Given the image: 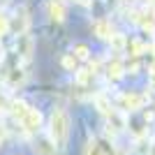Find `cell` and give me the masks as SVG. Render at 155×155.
Returning <instances> with one entry per match:
<instances>
[{
    "label": "cell",
    "mask_w": 155,
    "mask_h": 155,
    "mask_svg": "<svg viewBox=\"0 0 155 155\" xmlns=\"http://www.w3.org/2000/svg\"><path fill=\"white\" fill-rule=\"evenodd\" d=\"M146 2H150V5H153V2H155V0H146Z\"/></svg>",
    "instance_id": "cell-26"
},
{
    "label": "cell",
    "mask_w": 155,
    "mask_h": 155,
    "mask_svg": "<svg viewBox=\"0 0 155 155\" xmlns=\"http://www.w3.org/2000/svg\"><path fill=\"white\" fill-rule=\"evenodd\" d=\"M7 107H9V102H5V100H2V97H0V111H5Z\"/></svg>",
    "instance_id": "cell-24"
},
{
    "label": "cell",
    "mask_w": 155,
    "mask_h": 155,
    "mask_svg": "<svg viewBox=\"0 0 155 155\" xmlns=\"http://www.w3.org/2000/svg\"><path fill=\"white\" fill-rule=\"evenodd\" d=\"M111 44L116 46V49H125V44H127V39H125L123 35H111Z\"/></svg>",
    "instance_id": "cell-20"
},
{
    "label": "cell",
    "mask_w": 155,
    "mask_h": 155,
    "mask_svg": "<svg viewBox=\"0 0 155 155\" xmlns=\"http://www.w3.org/2000/svg\"><path fill=\"white\" fill-rule=\"evenodd\" d=\"M93 77H95V72H91V70H77V81L81 86H86Z\"/></svg>",
    "instance_id": "cell-17"
},
{
    "label": "cell",
    "mask_w": 155,
    "mask_h": 155,
    "mask_svg": "<svg viewBox=\"0 0 155 155\" xmlns=\"http://www.w3.org/2000/svg\"><path fill=\"white\" fill-rule=\"evenodd\" d=\"M146 102H148V95H139V93H132V91L120 93V97H118V104L123 111H139Z\"/></svg>",
    "instance_id": "cell-2"
},
{
    "label": "cell",
    "mask_w": 155,
    "mask_h": 155,
    "mask_svg": "<svg viewBox=\"0 0 155 155\" xmlns=\"http://www.w3.org/2000/svg\"><path fill=\"white\" fill-rule=\"evenodd\" d=\"M86 155H107V150L100 146V141L91 139V141H88V146H86Z\"/></svg>",
    "instance_id": "cell-14"
},
{
    "label": "cell",
    "mask_w": 155,
    "mask_h": 155,
    "mask_svg": "<svg viewBox=\"0 0 155 155\" xmlns=\"http://www.w3.org/2000/svg\"><path fill=\"white\" fill-rule=\"evenodd\" d=\"M77 2H88V0H77Z\"/></svg>",
    "instance_id": "cell-27"
},
{
    "label": "cell",
    "mask_w": 155,
    "mask_h": 155,
    "mask_svg": "<svg viewBox=\"0 0 155 155\" xmlns=\"http://www.w3.org/2000/svg\"><path fill=\"white\" fill-rule=\"evenodd\" d=\"M7 32H9V19L0 12V37H2V35H7Z\"/></svg>",
    "instance_id": "cell-19"
},
{
    "label": "cell",
    "mask_w": 155,
    "mask_h": 155,
    "mask_svg": "<svg viewBox=\"0 0 155 155\" xmlns=\"http://www.w3.org/2000/svg\"><path fill=\"white\" fill-rule=\"evenodd\" d=\"M125 72H130V74H137V72H139V60L132 58V60L127 63V67H125Z\"/></svg>",
    "instance_id": "cell-21"
},
{
    "label": "cell",
    "mask_w": 155,
    "mask_h": 155,
    "mask_svg": "<svg viewBox=\"0 0 155 155\" xmlns=\"http://www.w3.org/2000/svg\"><path fill=\"white\" fill-rule=\"evenodd\" d=\"M107 118H109V130L114 127L116 132H120V130H125V127H127V123H125V114H123V111L111 109L109 114H107Z\"/></svg>",
    "instance_id": "cell-8"
},
{
    "label": "cell",
    "mask_w": 155,
    "mask_h": 155,
    "mask_svg": "<svg viewBox=\"0 0 155 155\" xmlns=\"http://www.w3.org/2000/svg\"><path fill=\"white\" fill-rule=\"evenodd\" d=\"M72 53H74L79 60H88V58H91V51H88V46H86V44H77Z\"/></svg>",
    "instance_id": "cell-16"
},
{
    "label": "cell",
    "mask_w": 155,
    "mask_h": 155,
    "mask_svg": "<svg viewBox=\"0 0 155 155\" xmlns=\"http://www.w3.org/2000/svg\"><path fill=\"white\" fill-rule=\"evenodd\" d=\"M7 109H9V114H12V116L16 118V120H21V118H23V116L28 114V109H30V107H28V104L23 102V100H12Z\"/></svg>",
    "instance_id": "cell-11"
},
{
    "label": "cell",
    "mask_w": 155,
    "mask_h": 155,
    "mask_svg": "<svg viewBox=\"0 0 155 155\" xmlns=\"http://www.w3.org/2000/svg\"><path fill=\"white\" fill-rule=\"evenodd\" d=\"M95 104H97V109L102 111L104 116H107V114H109V111L114 109V107H111V104L107 102V97H102V95H97V97H95Z\"/></svg>",
    "instance_id": "cell-18"
},
{
    "label": "cell",
    "mask_w": 155,
    "mask_h": 155,
    "mask_svg": "<svg viewBox=\"0 0 155 155\" xmlns=\"http://www.w3.org/2000/svg\"><path fill=\"white\" fill-rule=\"evenodd\" d=\"M9 30L16 32V35H23V32H28V12L21 7L19 12L14 14V19L9 21Z\"/></svg>",
    "instance_id": "cell-5"
},
{
    "label": "cell",
    "mask_w": 155,
    "mask_h": 155,
    "mask_svg": "<svg viewBox=\"0 0 155 155\" xmlns=\"http://www.w3.org/2000/svg\"><path fill=\"white\" fill-rule=\"evenodd\" d=\"M93 30H95V35L100 39H111V35H114V32H111V23L104 21V19L95 21V23H93Z\"/></svg>",
    "instance_id": "cell-12"
},
{
    "label": "cell",
    "mask_w": 155,
    "mask_h": 155,
    "mask_svg": "<svg viewBox=\"0 0 155 155\" xmlns=\"http://www.w3.org/2000/svg\"><path fill=\"white\" fill-rule=\"evenodd\" d=\"M23 79H26V74H23L21 67H12L9 74H7V81H9L12 86H21V84H23Z\"/></svg>",
    "instance_id": "cell-13"
},
{
    "label": "cell",
    "mask_w": 155,
    "mask_h": 155,
    "mask_svg": "<svg viewBox=\"0 0 155 155\" xmlns=\"http://www.w3.org/2000/svg\"><path fill=\"white\" fill-rule=\"evenodd\" d=\"M104 72H107V77L111 79V81H118V79H123V74H125V65L120 63V60H109L107 63V67H104Z\"/></svg>",
    "instance_id": "cell-7"
},
{
    "label": "cell",
    "mask_w": 155,
    "mask_h": 155,
    "mask_svg": "<svg viewBox=\"0 0 155 155\" xmlns=\"http://www.w3.org/2000/svg\"><path fill=\"white\" fill-rule=\"evenodd\" d=\"M148 86H150V91H155V65H153V70H150V74H148Z\"/></svg>",
    "instance_id": "cell-22"
},
{
    "label": "cell",
    "mask_w": 155,
    "mask_h": 155,
    "mask_svg": "<svg viewBox=\"0 0 155 155\" xmlns=\"http://www.w3.org/2000/svg\"><path fill=\"white\" fill-rule=\"evenodd\" d=\"M77 65H79V58L74 56V53H67V56H63V67L70 72H77Z\"/></svg>",
    "instance_id": "cell-15"
},
{
    "label": "cell",
    "mask_w": 155,
    "mask_h": 155,
    "mask_svg": "<svg viewBox=\"0 0 155 155\" xmlns=\"http://www.w3.org/2000/svg\"><path fill=\"white\" fill-rule=\"evenodd\" d=\"M5 137H7V132H5V127H2V123H0V146H2V141H5Z\"/></svg>",
    "instance_id": "cell-23"
},
{
    "label": "cell",
    "mask_w": 155,
    "mask_h": 155,
    "mask_svg": "<svg viewBox=\"0 0 155 155\" xmlns=\"http://www.w3.org/2000/svg\"><path fill=\"white\" fill-rule=\"evenodd\" d=\"M49 134H51V141L60 150L67 146V139H70V116L65 114V109L51 111V116H49Z\"/></svg>",
    "instance_id": "cell-1"
},
{
    "label": "cell",
    "mask_w": 155,
    "mask_h": 155,
    "mask_svg": "<svg viewBox=\"0 0 155 155\" xmlns=\"http://www.w3.org/2000/svg\"><path fill=\"white\" fill-rule=\"evenodd\" d=\"M19 123L23 125L26 132H39V127H42V114L37 109H28V114L21 118Z\"/></svg>",
    "instance_id": "cell-4"
},
{
    "label": "cell",
    "mask_w": 155,
    "mask_h": 155,
    "mask_svg": "<svg viewBox=\"0 0 155 155\" xmlns=\"http://www.w3.org/2000/svg\"><path fill=\"white\" fill-rule=\"evenodd\" d=\"M32 49H35V44H32V37L28 35V32L16 35V53H19L23 60H30L32 58Z\"/></svg>",
    "instance_id": "cell-3"
},
{
    "label": "cell",
    "mask_w": 155,
    "mask_h": 155,
    "mask_svg": "<svg viewBox=\"0 0 155 155\" xmlns=\"http://www.w3.org/2000/svg\"><path fill=\"white\" fill-rule=\"evenodd\" d=\"M150 155H155V141H153V146H150Z\"/></svg>",
    "instance_id": "cell-25"
},
{
    "label": "cell",
    "mask_w": 155,
    "mask_h": 155,
    "mask_svg": "<svg viewBox=\"0 0 155 155\" xmlns=\"http://www.w3.org/2000/svg\"><path fill=\"white\" fill-rule=\"evenodd\" d=\"M49 16H51V21H56V23H63L65 21L67 9H65L63 0H49Z\"/></svg>",
    "instance_id": "cell-6"
},
{
    "label": "cell",
    "mask_w": 155,
    "mask_h": 155,
    "mask_svg": "<svg viewBox=\"0 0 155 155\" xmlns=\"http://www.w3.org/2000/svg\"><path fill=\"white\" fill-rule=\"evenodd\" d=\"M125 51H127L130 58H139V56L146 51V44H143L141 39L132 37V39H127V44H125Z\"/></svg>",
    "instance_id": "cell-10"
},
{
    "label": "cell",
    "mask_w": 155,
    "mask_h": 155,
    "mask_svg": "<svg viewBox=\"0 0 155 155\" xmlns=\"http://www.w3.org/2000/svg\"><path fill=\"white\" fill-rule=\"evenodd\" d=\"M58 146L53 141H49V139H37L35 141V153L37 155H58Z\"/></svg>",
    "instance_id": "cell-9"
}]
</instances>
